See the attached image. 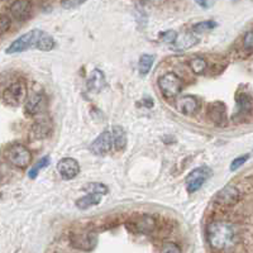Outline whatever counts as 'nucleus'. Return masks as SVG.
<instances>
[{
  "instance_id": "9d476101",
  "label": "nucleus",
  "mask_w": 253,
  "mask_h": 253,
  "mask_svg": "<svg viewBox=\"0 0 253 253\" xmlns=\"http://www.w3.org/2000/svg\"><path fill=\"white\" fill-rule=\"evenodd\" d=\"M208 117L215 126H224L227 124V107L223 101H213L208 105Z\"/></svg>"
},
{
  "instance_id": "393cba45",
  "label": "nucleus",
  "mask_w": 253,
  "mask_h": 253,
  "mask_svg": "<svg viewBox=\"0 0 253 253\" xmlns=\"http://www.w3.org/2000/svg\"><path fill=\"white\" fill-rule=\"evenodd\" d=\"M87 0H62L61 4L65 9H74V8H78L80 6L81 4L86 3Z\"/></svg>"
},
{
  "instance_id": "6e6552de",
  "label": "nucleus",
  "mask_w": 253,
  "mask_h": 253,
  "mask_svg": "<svg viewBox=\"0 0 253 253\" xmlns=\"http://www.w3.org/2000/svg\"><path fill=\"white\" fill-rule=\"evenodd\" d=\"M27 99V85L23 81H17L9 85L3 91L4 103L10 107H19Z\"/></svg>"
},
{
  "instance_id": "f3484780",
  "label": "nucleus",
  "mask_w": 253,
  "mask_h": 253,
  "mask_svg": "<svg viewBox=\"0 0 253 253\" xmlns=\"http://www.w3.org/2000/svg\"><path fill=\"white\" fill-rule=\"evenodd\" d=\"M198 43V38L193 33H182V35H177L176 40L173 41L172 48L175 51H186V49L191 48L193 46Z\"/></svg>"
},
{
  "instance_id": "4468645a",
  "label": "nucleus",
  "mask_w": 253,
  "mask_h": 253,
  "mask_svg": "<svg viewBox=\"0 0 253 253\" xmlns=\"http://www.w3.org/2000/svg\"><path fill=\"white\" fill-rule=\"evenodd\" d=\"M176 108L181 114L193 115L199 112L200 103H199L198 98H195L193 95H185V96L178 99L177 103H176Z\"/></svg>"
},
{
  "instance_id": "aec40b11",
  "label": "nucleus",
  "mask_w": 253,
  "mask_h": 253,
  "mask_svg": "<svg viewBox=\"0 0 253 253\" xmlns=\"http://www.w3.org/2000/svg\"><path fill=\"white\" fill-rule=\"evenodd\" d=\"M51 132V126L46 122H37L33 126V134L37 137V138H44Z\"/></svg>"
},
{
  "instance_id": "b1692460",
  "label": "nucleus",
  "mask_w": 253,
  "mask_h": 253,
  "mask_svg": "<svg viewBox=\"0 0 253 253\" xmlns=\"http://www.w3.org/2000/svg\"><path fill=\"white\" fill-rule=\"evenodd\" d=\"M248 158H250V155H245V156H239V157H237L236 160H233L232 164H230V171L238 170L239 167H242L246 162H247Z\"/></svg>"
},
{
  "instance_id": "bb28decb",
  "label": "nucleus",
  "mask_w": 253,
  "mask_h": 253,
  "mask_svg": "<svg viewBox=\"0 0 253 253\" xmlns=\"http://www.w3.org/2000/svg\"><path fill=\"white\" fill-rule=\"evenodd\" d=\"M161 251L165 253H175V252L178 253V252H181V248L178 247L177 245H175V243L167 242V243H164Z\"/></svg>"
},
{
  "instance_id": "20e7f679",
  "label": "nucleus",
  "mask_w": 253,
  "mask_h": 253,
  "mask_svg": "<svg viewBox=\"0 0 253 253\" xmlns=\"http://www.w3.org/2000/svg\"><path fill=\"white\" fill-rule=\"evenodd\" d=\"M87 194L76 200V207L80 210H87L100 204L104 195H107L108 187L100 182H92L86 187Z\"/></svg>"
},
{
  "instance_id": "2eb2a0df",
  "label": "nucleus",
  "mask_w": 253,
  "mask_h": 253,
  "mask_svg": "<svg viewBox=\"0 0 253 253\" xmlns=\"http://www.w3.org/2000/svg\"><path fill=\"white\" fill-rule=\"evenodd\" d=\"M237 115L246 117L253 110V96L250 92L238 91L236 95Z\"/></svg>"
},
{
  "instance_id": "412c9836",
  "label": "nucleus",
  "mask_w": 253,
  "mask_h": 253,
  "mask_svg": "<svg viewBox=\"0 0 253 253\" xmlns=\"http://www.w3.org/2000/svg\"><path fill=\"white\" fill-rule=\"evenodd\" d=\"M49 162H51V160H49L48 156H44L43 158H41L40 161L37 162V164L35 165V166L32 167L31 170H29L28 172V176L29 178H36L38 176V172H40L42 169H46L47 166L49 165Z\"/></svg>"
},
{
  "instance_id": "ddd939ff",
  "label": "nucleus",
  "mask_w": 253,
  "mask_h": 253,
  "mask_svg": "<svg viewBox=\"0 0 253 253\" xmlns=\"http://www.w3.org/2000/svg\"><path fill=\"white\" fill-rule=\"evenodd\" d=\"M10 14L19 22H24L32 14V1L31 0H15L10 5Z\"/></svg>"
},
{
  "instance_id": "7ed1b4c3",
  "label": "nucleus",
  "mask_w": 253,
  "mask_h": 253,
  "mask_svg": "<svg viewBox=\"0 0 253 253\" xmlns=\"http://www.w3.org/2000/svg\"><path fill=\"white\" fill-rule=\"evenodd\" d=\"M237 232L233 225L224 220L211 221L207 227L208 245L215 251H227L237 243Z\"/></svg>"
},
{
  "instance_id": "6ab92c4d",
  "label": "nucleus",
  "mask_w": 253,
  "mask_h": 253,
  "mask_svg": "<svg viewBox=\"0 0 253 253\" xmlns=\"http://www.w3.org/2000/svg\"><path fill=\"white\" fill-rule=\"evenodd\" d=\"M189 65L191 71H193L194 74H196V75H202V74L205 72V70H207V61L203 57L193 58V60L189 62Z\"/></svg>"
},
{
  "instance_id": "f257e3e1",
  "label": "nucleus",
  "mask_w": 253,
  "mask_h": 253,
  "mask_svg": "<svg viewBox=\"0 0 253 253\" xmlns=\"http://www.w3.org/2000/svg\"><path fill=\"white\" fill-rule=\"evenodd\" d=\"M55 40L48 33L41 31V29H32V31L24 33L23 36L18 37L5 49V52L8 55H14V53H20V52H24L27 49L32 48L48 52L55 48Z\"/></svg>"
},
{
  "instance_id": "a878e982",
  "label": "nucleus",
  "mask_w": 253,
  "mask_h": 253,
  "mask_svg": "<svg viewBox=\"0 0 253 253\" xmlns=\"http://www.w3.org/2000/svg\"><path fill=\"white\" fill-rule=\"evenodd\" d=\"M10 18L4 14H0V35H3L10 28Z\"/></svg>"
},
{
  "instance_id": "f8f14e48",
  "label": "nucleus",
  "mask_w": 253,
  "mask_h": 253,
  "mask_svg": "<svg viewBox=\"0 0 253 253\" xmlns=\"http://www.w3.org/2000/svg\"><path fill=\"white\" fill-rule=\"evenodd\" d=\"M47 101L43 94L33 92L26 100V112L31 115H37L43 113L46 109Z\"/></svg>"
},
{
  "instance_id": "1a4fd4ad",
  "label": "nucleus",
  "mask_w": 253,
  "mask_h": 253,
  "mask_svg": "<svg viewBox=\"0 0 253 253\" xmlns=\"http://www.w3.org/2000/svg\"><path fill=\"white\" fill-rule=\"evenodd\" d=\"M57 171L63 180H72L80 172V165L75 158L65 157L58 161Z\"/></svg>"
},
{
  "instance_id": "a211bd4d",
  "label": "nucleus",
  "mask_w": 253,
  "mask_h": 253,
  "mask_svg": "<svg viewBox=\"0 0 253 253\" xmlns=\"http://www.w3.org/2000/svg\"><path fill=\"white\" fill-rule=\"evenodd\" d=\"M153 62H155V56L148 55V53H144L139 57L138 61V71L141 76H147L148 72L151 71L153 66Z\"/></svg>"
},
{
  "instance_id": "4be33fe9",
  "label": "nucleus",
  "mask_w": 253,
  "mask_h": 253,
  "mask_svg": "<svg viewBox=\"0 0 253 253\" xmlns=\"http://www.w3.org/2000/svg\"><path fill=\"white\" fill-rule=\"evenodd\" d=\"M216 27V23L214 20H205V22H200V23L194 26V32L196 33H204V32L211 31Z\"/></svg>"
},
{
  "instance_id": "39448f33",
  "label": "nucleus",
  "mask_w": 253,
  "mask_h": 253,
  "mask_svg": "<svg viewBox=\"0 0 253 253\" xmlns=\"http://www.w3.org/2000/svg\"><path fill=\"white\" fill-rule=\"evenodd\" d=\"M5 157L13 166L26 169L32 162V153L24 144L14 143L5 150Z\"/></svg>"
},
{
  "instance_id": "dca6fc26",
  "label": "nucleus",
  "mask_w": 253,
  "mask_h": 253,
  "mask_svg": "<svg viewBox=\"0 0 253 253\" xmlns=\"http://www.w3.org/2000/svg\"><path fill=\"white\" fill-rule=\"evenodd\" d=\"M105 86V75L99 69H95L91 71V75L89 76L86 81V87L90 92L98 94Z\"/></svg>"
},
{
  "instance_id": "5701e85b",
  "label": "nucleus",
  "mask_w": 253,
  "mask_h": 253,
  "mask_svg": "<svg viewBox=\"0 0 253 253\" xmlns=\"http://www.w3.org/2000/svg\"><path fill=\"white\" fill-rule=\"evenodd\" d=\"M243 48L250 53H253V31L246 33L245 38H243Z\"/></svg>"
},
{
  "instance_id": "f03ea898",
  "label": "nucleus",
  "mask_w": 253,
  "mask_h": 253,
  "mask_svg": "<svg viewBox=\"0 0 253 253\" xmlns=\"http://www.w3.org/2000/svg\"><path fill=\"white\" fill-rule=\"evenodd\" d=\"M126 133L122 126H112L100 133L98 138L90 144V151L96 156H105L112 152H121L126 147Z\"/></svg>"
},
{
  "instance_id": "0eeeda50",
  "label": "nucleus",
  "mask_w": 253,
  "mask_h": 253,
  "mask_svg": "<svg viewBox=\"0 0 253 253\" xmlns=\"http://www.w3.org/2000/svg\"><path fill=\"white\" fill-rule=\"evenodd\" d=\"M184 83L175 72H167L158 79V87L166 98H175L181 92Z\"/></svg>"
},
{
  "instance_id": "cd10ccee",
  "label": "nucleus",
  "mask_w": 253,
  "mask_h": 253,
  "mask_svg": "<svg viewBox=\"0 0 253 253\" xmlns=\"http://www.w3.org/2000/svg\"><path fill=\"white\" fill-rule=\"evenodd\" d=\"M177 37V33L173 31H167L161 35V41L165 43H173V41Z\"/></svg>"
},
{
  "instance_id": "9b49d317",
  "label": "nucleus",
  "mask_w": 253,
  "mask_h": 253,
  "mask_svg": "<svg viewBox=\"0 0 253 253\" xmlns=\"http://www.w3.org/2000/svg\"><path fill=\"white\" fill-rule=\"evenodd\" d=\"M239 200V191L237 187L232 185H227L221 190H219L215 196V203L221 207H232Z\"/></svg>"
},
{
  "instance_id": "423d86ee",
  "label": "nucleus",
  "mask_w": 253,
  "mask_h": 253,
  "mask_svg": "<svg viewBox=\"0 0 253 253\" xmlns=\"http://www.w3.org/2000/svg\"><path fill=\"white\" fill-rule=\"evenodd\" d=\"M213 175V170L208 166L198 167L193 170L185 178V184H186V190L189 194H194L202 189L203 185L209 180Z\"/></svg>"
},
{
  "instance_id": "c85d7f7f",
  "label": "nucleus",
  "mask_w": 253,
  "mask_h": 253,
  "mask_svg": "<svg viewBox=\"0 0 253 253\" xmlns=\"http://www.w3.org/2000/svg\"><path fill=\"white\" fill-rule=\"evenodd\" d=\"M195 1L198 5H200L204 9H208L210 5H211V1H210V0H195Z\"/></svg>"
}]
</instances>
